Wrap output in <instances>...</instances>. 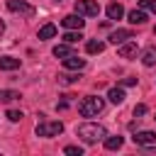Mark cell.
I'll return each mask as SVG.
<instances>
[{"label": "cell", "mask_w": 156, "mask_h": 156, "mask_svg": "<svg viewBox=\"0 0 156 156\" xmlns=\"http://www.w3.org/2000/svg\"><path fill=\"white\" fill-rule=\"evenodd\" d=\"M122 144H124L122 136H105V149H107V151H117Z\"/></svg>", "instance_id": "obj_15"}, {"label": "cell", "mask_w": 156, "mask_h": 156, "mask_svg": "<svg viewBox=\"0 0 156 156\" xmlns=\"http://www.w3.org/2000/svg\"><path fill=\"white\" fill-rule=\"evenodd\" d=\"M122 15H124V7H122L119 2H110V5H107V17H110V20H119Z\"/></svg>", "instance_id": "obj_13"}, {"label": "cell", "mask_w": 156, "mask_h": 156, "mask_svg": "<svg viewBox=\"0 0 156 156\" xmlns=\"http://www.w3.org/2000/svg\"><path fill=\"white\" fill-rule=\"evenodd\" d=\"M73 51H71V46L68 44H58V46H54V56L56 58H66V56H71Z\"/></svg>", "instance_id": "obj_18"}, {"label": "cell", "mask_w": 156, "mask_h": 156, "mask_svg": "<svg viewBox=\"0 0 156 156\" xmlns=\"http://www.w3.org/2000/svg\"><path fill=\"white\" fill-rule=\"evenodd\" d=\"M102 49H105V44L98 41V39H90V41L85 44V51H88V54H100Z\"/></svg>", "instance_id": "obj_17"}, {"label": "cell", "mask_w": 156, "mask_h": 156, "mask_svg": "<svg viewBox=\"0 0 156 156\" xmlns=\"http://www.w3.org/2000/svg\"><path fill=\"white\" fill-rule=\"evenodd\" d=\"M107 98H110V102L119 105V102H124V98H127V95H124V90L117 85V88H110V90H107Z\"/></svg>", "instance_id": "obj_12"}, {"label": "cell", "mask_w": 156, "mask_h": 156, "mask_svg": "<svg viewBox=\"0 0 156 156\" xmlns=\"http://www.w3.org/2000/svg\"><path fill=\"white\" fill-rule=\"evenodd\" d=\"M63 132L61 122H39L37 124V136H58Z\"/></svg>", "instance_id": "obj_3"}, {"label": "cell", "mask_w": 156, "mask_h": 156, "mask_svg": "<svg viewBox=\"0 0 156 156\" xmlns=\"http://www.w3.org/2000/svg\"><path fill=\"white\" fill-rule=\"evenodd\" d=\"M15 98H20V93H15V90H0V100L2 102H10Z\"/></svg>", "instance_id": "obj_21"}, {"label": "cell", "mask_w": 156, "mask_h": 156, "mask_svg": "<svg viewBox=\"0 0 156 156\" xmlns=\"http://www.w3.org/2000/svg\"><path fill=\"white\" fill-rule=\"evenodd\" d=\"M7 10L20 12V15H24V17H32V15H34V7L27 5L24 0H7Z\"/></svg>", "instance_id": "obj_5"}, {"label": "cell", "mask_w": 156, "mask_h": 156, "mask_svg": "<svg viewBox=\"0 0 156 156\" xmlns=\"http://www.w3.org/2000/svg\"><path fill=\"white\" fill-rule=\"evenodd\" d=\"M78 39H83L80 29H78V32H66V34H63V41H66V44H76Z\"/></svg>", "instance_id": "obj_20"}, {"label": "cell", "mask_w": 156, "mask_h": 156, "mask_svg": "<svg viewBox=\"0 0 156 156\" xmlns=\"http://www.w3.org/2000/svg\"><path fill=\"white\" fill-rule=\"evenodd\" d=\"M122 85H136V78H124Z\"/></svg>", "instance_id": "obj_27"}, {"label": "cell", "mask_w": 156, "mask_h": 156, "mask_svg": "<svg viewBox=\"0 0 156 156\" xmlns=\"http://www.w3.org/2000/svg\"><path fill=\"white\" fill-rule=\"evenodd\" d=\"M117 54H119V58H132V56H136V41H124V44H119Z\"/></svg>", "instance_id": "obj_10"}, {"label": "cell", "mask_w": 156, "mask_h": 156, "mask_svg": "<svg viewBox=\"0 0 156 156\" xmlns=\"http://www.w3.org/2000/svg\"><path fill=\"white\" fill-rule=\"evenodd\" d=\"M2 32H5V24H2V20H0V34H2Z\"/></svg>", "instance_id": "obj_28"}, {"label": "cell", "mask_w": 156, "mask_h": 156, "mask_svg": "<svg viewBox=\"0 0 156 156\" xmlns=\"http://www.w3.org/2000/svg\"><path fill=\"white\" fill-rule=\"evenodd\" d=\"M76 12L83 15V17H98L100 5H98L95 0H78V2H76Z\"/></svg>", "instance_id": "obj_4"}, {"label": "cell", "mask_w": 156, "mask_h": 156, "mask_svg": "<svg viewBox=\"0 0 156 156\" xmlns=\"http://www.w3.org/2000/svg\"><path fill=\"white\" fill-rule=\"evenodd\" d=\"M127 20H129L132 24H144V22H146V12H144V10H132V12L127 15Z\"/></svg>", "instance_id": "obj_14"}, {"label": "cell", "mask_w": 156, "mask_h": 156, "mask_svg": "<svg viewBox=\"0 0 156 156\" xmlns=\"http://www.w3.org/2000/svg\"><path fill=\"white\" fill-rule=\"evenodd\" d=\"M15 68H20V58H15V56H2L0 58V71H15Z\"/></svg>", "instance_id": "obj_11"}, {"label": "cell", "mask_w": 156, "mask_h": 156, "mask_svg": "<svg viewBox=\"0 0 156 156\" xmlns=\"http://www.w3.org/2000/svg\"><path fill=\"white\" fill-rule=\"evenodd\" d=\"M154 119H156V117H154Z\"/></svg>", "instance_id": "obj_30"}, {"label": "cell", "mask_w": 156, "mask_h": 156, "mask_svg": "<svg viewBox=\"0 0 156 156\" xmlns=\"http://www.w3.org/2000/svg\"><path fill=\"white\" fill-rule=\"evenodd\" d=\"M132 139H134V144H139V146H154V144H156V132L141 129V132H136Z\"/></svg>", "instance_id": "obj_6"}, {"label": "cell", "mask_w": 156, "mask_h": 156, "mask_svg": "<svg viewBox=\"0 0 156 156\" xmlns=\"http://www.w3.org/2000/svg\"><path fill=\"white\" fill-rule=\"evenodd\" d=\"M139 7H141V10H149V12L156 15V0H139Z\"/></svg>", "instance_id": "obj_22"}, {"label": "cell", "mask_w": 156, "mask_h": 156, "mask_svg": "<svg viewBox=\"0 0 156 156\" xmlns=\"http://www.w3.org/2000/svg\"><path fill=\"white\" fill-rule=\"evenodd\" d=\"M146 112H149L146 105H136V107H134V117H141V115H146Z\"/></svg>", "instance_id": "obj_25"}, {"label": "cell", "mask_w": 156, "mask_h": 156, "mask_svg": "<svg viewBox=\"0 0 156 156\" xmlns=\"http://www.w3.org/2000/svg\"><path fill=\"white\" fill-rule=\"evenodd\" d=\"M56 34V27L54 24H44L41 29H39V39H51Z\"/></svg>", "instance_id": "obj_19"}, {"label": "cell", "mask_w": 156, "mask_h": 156, "mask_svg": "<svg viewBox=\"0 0 156 156\" xmlns=\"http://www.w3.org/2000/svg\"><path fill=\"white\" fill-rule=\"evenodd\" d=\"M102 110H105V100H102V98H95V95L83 98L80 105H78V112H80L83 117H95V115H100Z\"/></svg>", "instance_id": "obj_2"}, {"label": "cell", "mask_w": 156, "mask_h": 156, "mask_svg": "<svg viewBox=\"0 0 156 156\" xmlns=\"http://www.w3.org/2000/svg\"><path fill=\"white\" fill-rule=\"evenodd\" d=\"M76 134H78L85 144H95V141H100V139H105V136H107V129H105L102 124L85 122V124H80V127L76 129Z\"/></svg>", "instance_id": "obj_1"}, {"label": "cell", "mask_w": 156, "mask_h": 156, "mask_svg": "<svg viewBox=\"0 0 156 156\" xmlns=\"http://www.w3.org/2000/svg\"><path fill=\"white\" fill-rule=\"evenodd\" d=\"M5 117H7L10 122H20L24 115H22V110H7V115H5Z\"/></svg>", "instance_id": "obj_23"}, {"label": "cell", "mask_w": 156, "mask_h": 156, "mask_svg": "<svg viewBox=\"0 0 156 156\" xmlns=\"http://www.w3.org/2000/svg\"><path fill=\"white\" fill-rule=\"evenodd\" d=\"M58 80H61V83H73V80H78V76H68V73H63V76H58Z\"/></svg>", "instance_id": "obj_26"}, {"label": "cell", "mask_w": 156, "mask_h": 156, "mask_svg": "<svg viewBox=\"0 0 156 156\" xmlns=\"http://www.w3.org/2000/svg\"><path fill=\"white\" fill-rule=\"evenodd\" d=\"M63 61V68H68V71H80V68H85V58H78L76 54H71V56H66V58H61Z\"/></svg>", "instance_id": "obj_8"}, {"label": "cell", "mask_w": 156, "mask_h": 156, "mask_svg": "<svg viewBox=\"0 0 156 156\" xmlns=\"http://www.w3.org/2000/svg\"><path fill=\"white\" fill-rule=\"evenodd\" d=\"M63 151H66L68 156H80V154H83V149H80V146H66Z\"/></svg>", "instance_id": "obj_24"}, {"label": "cell", "mask_w": 156, "mask_h": 156, "mask_svg": "<svg viewBox=\"0 0 156 156\" xmlns=\"http://www.w3.org/2000/svg\"><path fill=\"white\" fill-rule=\"evenodd\" d=\"M154 32H156V27H154Z\"/></svg>", "instance_id": "obj_29"}, {"label": "cell", "mask_w": 156, "mask_h": 156, "mask_svg": "<svg viewBox=\"0 0 156 156\" xmlns=\"http://www.w3.org/2000/svg\"><path fill=\"white\" fill-rule=\"evenodd\" d=\"M141 63H144V66H154V63H156V49H154V46L144 49V54H141Z\"/></svg>", "instance_id": "obj_16"}, {"label": "cell", "mask_w": 156, "mask_h": 156, "mask_svg": "<svg viewBox=\"0 0 156 156\" xmlns=\"http://www.w3.org/2000/svg\"><path fill=\"white\" fill-rule=\"evenodd\" d=\"M127 39H134V32H132V29H115V32L110 34V41H112V44H124Z\"/></svg>", "instance_id": "obj_9"}, {"label": "cell", "mask_w": 156, "mask_h": 156, "mask_svg": "<svg viewBox=\"0 0 156 156\" xmlns=\"http://www.w3.org/2000/svg\"><path fill=\"white\" fill-rule=\"evenodd\" d=\"M61 24L66 27V29H83V24H85V20H83V15H66L63 20H61Z\"/></svg>", "instance_id": "obj_7"}]
</instances>
